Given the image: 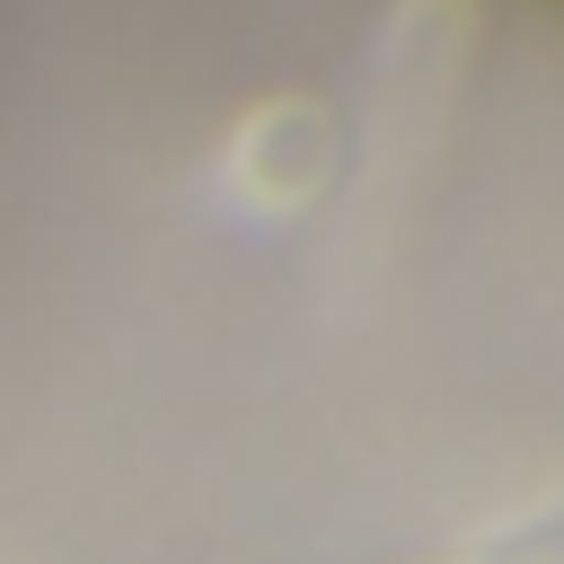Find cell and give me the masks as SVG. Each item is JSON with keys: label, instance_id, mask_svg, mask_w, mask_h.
<instances>
[{"label": "cell", "instance_id": "1", "mask_svg": "<svg viewBox=\"0 0 564 564\" xmlns=\"http://www.w3.org/2000/svg\"><path fill=\"white\" fill-rule=\"evenodd\" d=\"M432 564H564V502L520 511V520H502V529H485V538H467Z\"/></svg>", "mask_w": 564, "mask_h": 564}]
</instances>
